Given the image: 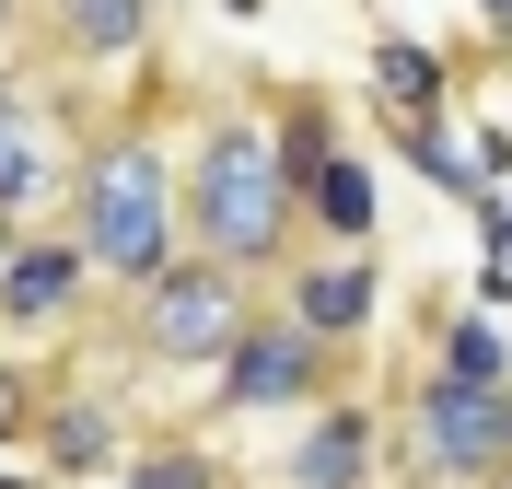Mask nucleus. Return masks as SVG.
<instances>
[{"label":"nucleus","instance_id":"obj_1","mask_svg":"<svg viewBox=\"0 0 512 489\" xmlns=\"http://www.w3.org/2000/svg\"><path fill=\"white\" fill-rule=\"evenodd\" d=\"M59 222H70V245L94 257V292H140V280L187 245V222H175V129H163V94H128L105 129H82Z\"/></svg>","mask_w":512,"mask_h":489},{"label":"nucleus","instance_id":"obj_2","mask_svg":"<svg viewBox=\"0 0 512 489\" xmlns=\"http://www.w3.org/2000/svg\"><path fill=\"white\" fill-rule=\"evenodd\" d=\"M175 222H187L198 257L245 268L256 292L280 280V257L303 245V187L280 175V140H268L256 105H210L198 117V140L175 152Z\"/></svg>","mask_w":512,"mask_h":489},{"label":"nucleus","instance_id":"obj_3","mask_svg":"<svg viewBox=\"0 0 512 489\" xmlns=\"http://www.w3.org/2000/svg\"><path fill=\"white\" fill-rule=\"evenodd\" d=\"M384 466L408 489H501L512 478V385H466L419 361L384 408Z\"/></svg>","mask_w":512,"mask_h":489},{"label":"nucleus","instance_id":"obj_4","mask_svg":"<svg viewBox=\"0 0 512 489\" xmlns=\"http://www.w3.org/2000/svg\"><path fill=\"white\" fill-rule=\"evenodd\" d=\"M256 303H268V292H256L245 268H222V257H198V245H175V257H163L140 292H117V326H128V350L152 361V373H210Z\"/></svg>","mask_w":512,"mask_h":489},{"label":"nucleus","instance_id":"obj_5","mask_svg":"<svg viewBox=\"0 0 512 489\" xmlns=\"http://www.w3.org/2000/svg\"><path fill=\"white\" fill-rule=\"evenodd\" d=\"M326 385H350V361L326 350V338H303L280 303H256L233 326V350L210 361V420H303Z\"/></svg>","mask_w":512,"mask_h":489},{"label":"nucleus","instance_id":"obj_6","mask_svg":"<svg viewBox=\"0 0 512 489\" xmlns=\"http://www.w3.org/2000/svg\"><path fill=\"white\" fill-rule=\"evenodd\" d=\"M268 292H280V315L303 326V338H326V350L350 361L384 326V245H291Z\"/></svg>","mask_w":512,"mask_h":489},{"label":"nucleus","instance_id":"obj_7","mask_svg":"<svg viewBox=\"0 0 512 489\" xmlns=\"http://www.w3.org/2000/svg\"><path fill=\"white\" fill-rule=\"evenodd\" d=\"M82 315H94V257L70 245V222H24L0 257V338L35 350V338H70Z\"/></svg>","mask_w":512,"mask_h":489},{"label":"nucleus","instance_id":"obj_8","mask_svg":"<svg viewBox=\"0 0 512 489\" xmlns=\"http://www.w3.org/2000/svg\"><path fill=\"white\" fill-rule=\"evenodd\" d=\"M70 152H82L70 94H35V82L0 70V210H12V222H47L70 198Z\"/></svg>","mask_w":512,"mask_h":489},{"label":"nucleus","instance_id":"obj_9","mask_svg":"<svg viewBox=\"0 0 512 489\" xmlns=\"http://www.w3.org/2000/svg\"><path fill=\"white\" fill-rule=\"evenodd\" d=\"M268 478H280V489H373L384 478V408L350 396V385H326L315 408L291 420V443H280Z\"/></svg>","mask_w":512,"mask_h":489},{"label":"nucleus","instance_id":"obj_10","mask_svg":"<svg viewBox=\"0 0 512 489\" xmlns=\"http://www.w3.org/2000/svg\"><path fill=\"white\" fill-rule=\"evenodd\" d=\"M152 0H35V47L70 70V82H117V70H152Z\"/></svg>","mask_w":512,"mask_h":489},{"label":"nucleus","instance_id":"obj_11","mask_svg":"<svg viewBox=\"0 0 512 489\" xmlns=\"http://www.w3.org/2000/svg\"><path fill=\"white\" fill-rule=\"evenodd\" d=\"M24 455L47 466V478H82V489H105V478L128 466V420H117V396H94V385H47V396H35Z\"/></svg>","mask_w":512,"mask_h":489},{"label":"nucleus","instance_id":"obj_12","mask_svg":"<svg viewBox=\"0 0 512 489\" xmlns=\"http://www.w3.org/2000/svg\"><path fill=\"white\" fill-rule=\"evenodd\" d=\"M303 245H384V175H373V152H338L303 175Z\"/></svg>","mask_w":512,"mask_h":489},{"label":"nucleus","instance_id":"obj_13","mask_svg":"<svg viewBox=\"0 0 512 489\" xmlns=\"http://www.w3.org/2000/svg\"><path fill=\"white\" fill-rule=\"evenodd\" d=\"M361 70H373V117H454V59L419 47L408 24L361 35Z\"/></svg>","mask_w":512,"mask_h":489},{"label":"nucleus","instance_id":"obj_14","mask_svg":"<svg viewBox=\"0 0 512 489\" xmlns=\"http://www.w3.org/2000/svg\"><path fill=\"white\" fill-rule=\"evenodd\" d=\"M431 361L466 373V385H512V338L489 303H431Z\"/></svg>","mask_w":512,"mask_h":489},{"label":"nucleus","instance_id":"obj_15","mask_svg":"<svg viewBox=\"0 0 512 489\" xmlns=\"http://www.w3.org/2000/svg\"><path fill=\"white\" fill-rule=\"evenodd\" d=\"M268 140H280V175L303 187V175H315V163L338 152V140H350V129H338V94H315V82H291V94H280V117H268Z\"/></svg>","mask_w":512,"mask_h":489},{"label":"nucleus","instance_id":"obj_16","mask_svg":"<svg viewBox=\"0 0 512 489\" xmlns=\"http://www.w3.org/2000/svg\"><path fill=\"white\" fill-rule=\"evenodd\" d=\"M117 489H233V466L210 455V443H128Z\"/></svg>","mask_w":512,"mask_h":489},{"label":"nucleus","instance_id":"obj_17","mask_svg":"<svg viewBox=\"0 0 512 489\" xmlns=\"http://www.w3.org/2000/svg\"><path fill=\"white\" fill-rule=\"evenodd\" d=\"M35 396H47V385H35L24 361H0V455H24V431H35Z\"/></svg>","mask_w":512,"mask_h":489},{"label":"nucleus","instance_id":"obj_18","mask_svg":"<svg viewBox=\"0 0 512 489\" xmlns=\"http://www.w3.org/2000/svg\"><path fill=\"white\" fill-rule=\"evenodd\" d=\"M478 35H489V47H512V0H478Z\"/></svg>","mask_w":512,"mask_h":489},{"label":"nucleus","instance_id":"obj_19","mask_svg":"<svg viewBox=\"0 0 512 489\" xmlns=\"http://www.w3.org/2000/svg\"><path fill=\"white\" fill-rule=\"evenodd\" d=\"M0 489H59V478H47V466H35V455H24V466H12V478H0Z\"/></svg>","mask_w":512,"mask_h":489},{"label":"nucleus","instance_id":"obj_20","mask_svg":"<svg viewBox=\"0 0 512 489\" xmlns=\"http://www.w3.org/2000/svg\"><path fill=\"white\" fill-rule=\"evenodd\" d=\"M12 24H35V0H0V35H12Z\"/></svg>","mask_w":512,"mask_h":489},{"label":"nucleus","instance_id":"obj_21","mask_svg":"<svg viewBox=\"0 0 512 489\" xmlns=\"http://www.w3.org/2000/svg\"><path fill=\"white\" fill-rule=\"evenodd\" d=\"M12 233H24V222H12V210H0V257H12Z\"/></svg>","mask_w":512,"mask_h":489},{"label":"nucleus","instance_id":"obj_22","mask_svg":"<svg viewBox=\"0 0 512 489\" xmlns=\"http://www.w3.org/2000/svg\"><path fill=\"white\" fill-rule=\"evenodd\" d=\"M361 12H373V0H361Z\"/></svg>","mask_w":512,"mask_h":489},{"label":"nucleus","instance_id":"obj_23","mask_svg":"<svg viewBox=\"0 0 512 489\" xmlns=\"http://www.w3.org/2000/svg\"><path fill=\"white\" fill-rule=\"evenodd\" d=\"M501 489H512V478H501Z\"/></svg>","mask_w":512,"mask_h":489}]
</instances>
